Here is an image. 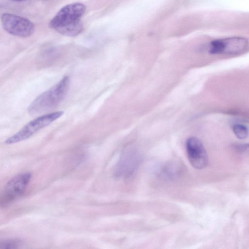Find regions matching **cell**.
I'll return each instance as SVG.
<instances>
[{
	"instance_id": "cell-8",
	"label": "cell",
	"mask_w": 249,
	"mask_h": 249,
	"mask_svg": "<svg viewBox=\"0 0 249 249\" xmlns=\"http://www.w3.org/2000/svg\"><path fill=\"white\" fill-rule=\"evenodd\" d=\"M140 160V156L137 152L130 151L124 153L117 164L115 176L123 178L130 176L137 168Z\"/></svg>"
},
{
	"instance_id": "cell-9",
	"label": "cell",
	"mask_w": 249,
	"mask_h": 249,
	"mask_svg": "<svg viewBox=\"0 0 249 249\" xmlns=\"http://www.w3.org/2000/svg\"><path fill=\"white\" fill-rule=\"evenodd\" d=\"M233 131L236 137L239 139H244L247 137L248 135L247 128L240 124L234 125L233 127Z\"/></svg>"
},
{
	"instance_id": "cell-6",
	"label": "cell",
	"mask_w": 249,
	"mask_h": 249,
	"mask_svg": "<svg viewBox=\"0 0 249 249\" xmlns=\"http://www.w3.org/2000/svg\"><path fill=\"white\" fill-rule=\"evenodd\" d=\"M248 46L246 39L231 37L212 41L209 47V53L216 54H236L245 51Z\"/></svg>"
},
{
	"instance_id": "cell-2",
	"label": "cell",
	"mask_w": 249,
	"mask_h": 249,
	"mask_svg": "<svg viewBox=\"0 0 249 249\" xmlns=\"http://www.w3.org/2000/svg\"><path fill=\"white\" fill-rule=\"evenodd\" d=\"M70 82V77L65 76L53 87L38 95L29 106V113L31 115L39 114L56 107L65 96Z\"/></svg>"
},
{
	"instance_id": "cell-3",
	"label": "cell",
	"mask_w": 249,
	"mask_h": 249,
	"mask_svg": "<svg viewBox=\"0 0 249 249\" xmlns=\"http://www.w3.org/2000/svg\"><path fill=\"white\" fill-rule=\"evenodd\" d=\"M63 114V111H59L40 116L27 123L17 133L7 139L4 143L12 144L25 140L59 118Z\"/></svg>"
},
{
	"instance_id": "cell-12",
	"label": "cell",
	"mask_w": 249,
	"mask_h": 249,
	"mask_svg": "<svg viewBox=\"0 0 249 249\" xmlns=\"http://www.w3.org/2000/svg\"><path fill=\"white\" fill-rule=\"evenodd\" d=\"M11 0L16 1H21L24 0Z\"/></svg>"
},
{
	"instance_id": "cell-11",
	"label": "cell",
	"mask_w": 249,
	"mask_h": 249,
	"mask_svg": "<svg viewBox=\"0 0 249 249\" xmlns=\"http://www.w3.org/2000/svg\"><path fill=\"white\" fill-rule=\"evenodd\" d=\"M177 170L175 169L174 166L172 165H168L164 167L162 170L160 171V176L163 178H171L176 175Z\"/></svg>"
},
{
	"instance_id": "cell-1",
	"label": "cell",
	"mask_w": 249,
	"mask_h": 249,
	"mask_svg": "<svg viewBox=\"0 0 249 249\" xmlns=\"http://www.w3.org/2000/svg\"><path fill=\"white\" fill-rule=\"evenodd\" d=\"M86 7L80 2L68 4L62 8L50 20L49 27L60 34L68 36H75L83 30L81 18Z\"/></svg>"
},
{
	"instance_id": "cell-10",
	"label": "cell",
	"mask_w": 249,
	"mask_h": 249,
	"mask_svg": "<svg viewBox=\"0 0 249 249\" xmlns=\"http://www.w3.org/2000/svg\"><path fill=\"white\" fill-rule=\"evenodd\" d=\"M21 242L17 239H10L1 241L0 243V249H14L18 248Z\"/></svg>"
},
{
	"instance_id": "cell-5",
	"label": "cell",
	"mask_w": 249,
	"mask_h": 249,
	"mask_svg": "<svg viewBox=\"0 0 249 249\" xmlns=\"http://www.w3.org/2000/svg\"><path fill=\"white\" fill-rule=\"evenodd\" d=\"M3 29L9 34L20 37H28L35 31L33 23L24 18L10 13H4L1 17Z\"/></svg>"
},
{
	"instance_id": "cell-4",
	"label": "cell",
	"mask_w": 249,
	"mask_h": 249,
	"mask_svg": "<svg viewBox=\"0 0 249 249\" xmlns=\"http://www.w3.org/2000/svg\"><path fill=\"white\" fill-rule=\"evenodd\" d=\"M32 176L31 173L26 172L12 178L6 184L2 193L1 205L7 206L20 197L25 191Z\"/></svg>"
},
{
	"instance_id": "cell-7",
	"label": "cell",
	"mask_w": 249,
	"mask_h": 249,
	"mask_svg": "<svg viewBox=\"0 0 249 249\" xmlns=\"http://www.w3.org/2000/svg\"><path fill=\"white\" fill-rule=\"evenodd\" d=\"M186 149L188 160L194 168H205L208 161L206 151L201 142L197 138L191 137L186 141Z\"/></svg>"
}]
</instances>
